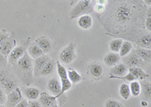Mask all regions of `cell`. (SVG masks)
Wrapping results in <instances>:
<instances>
[{
  "label": "cell",
  "instance_id": "6da1fadb",
  "mask_svg": "<svg viewBox=\"0 0 151 107\" xmlns=\"http://www.w3.org/2000/svg\"><path fill=\"white\" fill-rule=\"evenodd\" d=\"M15 73L24 85L29 86L33 78V60L27 54L24 55L16 63Z\"/></svg>",
  "mask_w": 151,
  "mask_h": 107
},
{
  "label": "cell",
  "instance_id": "7a4b0ae2",
  "mask_svg": "<svg viewBox=\"0 0 151 107\" xmlns=\"http://www.w3.org/2000/svg\"><path fill=\"white\" fill-rule=\"evenodd\" d=\"M134 18V9L126 3H121L114 11V19L120 25H125Z\"/></svg>",
  "mask_w": 151,
  "mask_h": 107
},
{
  "label": "cell",
  "instance_id": "3957f363",
  "mask_svg": "<svg viewBox=\"0 0 151 107\" xmlns=\"http://www.w3.org/2000/svg\"><path fill=\"white\" fill-rule=\"evenodd\" d=\"M90 0H81L73 7L70 12V19L73 20L86 14H89L94 11V5Z\"/></svg>",
  "mask_w": 151,
  "mask_h": 107
},
{
  "label": "cell",
  "instance_id": "277c9868",
  "mask_svg": "<svg viewBox=\"0 0 151 107\" xmlns=\"http://www.w3.org/2000/svg\"><path fill=\"white\" fill-rule=\"evenodd\" d=\"M76 45L75 43L70 42L60 51V54H59V58L62 63L70 64L73 61H75L76 58Z\"/></svg>",
  "mask_w": 151,
  "mask_h": 107
},
{
  "label": "cell",
  "instance_id": "5b68a950",
  "mask_svg": "<svg viewBox=\"0 0 151 107\" xmlns=\"http://www.w3.org/2000/svg\"><path fill=\"white\" fill-rule=\"evenodd\" d=\"M0 86L6 94L14 91L17 87V83L11 76L10 73L5 71L0 72Z\"/></svg>",
  "mask_w": 151,
  "mask_h": 107
},
{
  "label": "cell",
  "instance_id": "8992f818",
  "mask_svg": "<svg viewBox=\"0 0 151 107\" xmlns=\"http://www.w3.org/2000/svg\"><path fill=\"white\" fill-rule=\"evenodd\" d=\"M23 100V96L20 88L17 87L14 91H12L7 94L5 107H14Z\"/></svg>",
  "mask_w": 151,
  "mask_h": 107
},
{
  "label": "cell",
  "instance_id": "52a82bcc",
  "mask_svg": "<svg viewBox=\"0 0 151 107\" xmlns=\"http://www.w3.org/2000/svg\"><path fill=\"white\" fill-rule=\"evenodd\" d=\"M124 62L126 66H129L130 67H141V66H145L147 63L140 58L135 54V52L132 51L129 55L124 57Z\"/></svg>",
  "mask_w": 151,
  "mask_h": 107
},
{
  "label": "cell",
  "instance_id": "ba28073f",
  "mask_svg": "<svg viewBox=\"0 0 151 107\" xmlns=\"http://www.w3.org/2000/svg\"><path fill=\"white\" fill-rule=\"evenodd\" d=\"M26 49L24 46H17L15 47L12 52L8 56V61L12 65L16 64V63L24 55V54L26 53Z\"/></svg>",
  "mask_w": 151,
  "mask_h": 107
},
{
  "label": "cell",
  "instance_id": "9c48e42d",
  "mask_svg": "<svg viewBox=\"0 0 151 107\" xmlns=\"http://www.w3.org/2000/svg\"><path fill=\"white\" fill-rule=\"evenodd\" d=\"M16 43L17 42L15 39L10 36L0 46V54L8 57L12 51L16 47Z\"/></svg>",
  "mask_w": 151,
  "mask_h": 107
},
{
  "label": "cell",
  "instance_id": "30bf717a",
  "mask_svg": "<svg viewBox=\"0 0 151 107\" xmlns=\"http://www.w3.org/2000/svg\"><path fill=\"white\" fill-rule=\"evenodd\" d=\"M49 59V57L46 54H44L41 57L35 59L33 61V76L36 77L40 76L42 69Z\"/></svg>",
  "mask_w": 151,
  "mask_h": 107
},
{
  "label": "cell",
  "instance_id": "8fae6325",
  "mask_svg": "<svg viewBox=\"0 0 151 107\" xmlns=\"http://www.w3.org/2000/svg\"><path fill=\"white\" fill-rule=\"evenodd\" d=\"M36 44L40 47L43 53L48 54L52 50V42L46 36H40L36 39Z\"/></svg>",
  "mask_w": 151,
  "mask_h": 107
},
{
  "label": "cell",
  "instance_id": "7c38bea8",
  "mask_svg": "<svg viewBox=\"0 0 151 107\" xmlns=\"http://www.w3.org/2000/svg\"><path fill=\"white\" fill-rule=\"evenodd\" d=\"M39 102L41 104L42 107H49L55 103H58L57 98L52 94H49L47 92L40 93L39 97Z\"/></svg>",
  "mask_w": 151,
  "mask_h": 107
},
{
  "label": "cell",
  "instance_id": "4fadbf2b",
  "mask_svg": "<svg viewBox=\"0 0 151 107\" xmlns=\"http://www.w3.org/2000/svg\"><path fill=\"white\" fill-rule=\"evenodd\" d=\"M47 89H48L50 93H52L53 96H55L58 99V97L60 94V91H61L60 81H59L58 79H57L56 78L50 79L48 81V84H47Z\"/></svg>",
  "mask_w": 151,
  "mask_h": 107
},
{
  "label": "cell",
  "instance_id": "5bb4252c",
  "mask_svg": "<svg viewBox=\"0 0 151 107\" xmlns=\"http://www.w3.org/2000/svg\"><path fill=\"white\" fill-rule=\"evenodd\" d=\"M120 61L121 57L119 54L117 53H113V52H109L108 54H106L104 58V62L105 63V64L110 67L116 66V64L120 62Z\"/></svg>",
  "mask_w": 151,
  "mask_h": 107
},
{
  "label": "cell",
  "instance_id": "9a60e30c",
  "mask_svg": "<svg viewBox=\"0 0 151 107\" xmlns=\"http://www.w3.org/2000/svg\"><path fill=\"white\" fill-rule=\"evenodd\" d=\"M128 72L134 76L135 80H142L144 81L149 77V75L141 67H130L128 69Z\"/></svg>",
  "mask_w": 151,
  "mask_h": 107
},
{
  "label": "cell",
  "instance_id": "2e32d148",
  "mask_svg": "<svg viewBox=\"0 0 151 107\" xmlns=\"http://www.w3.org/2000/svg\"><path fill=\"white\" fill-rule=\"evenodd\" d=\"M55 69H56V62L54 61L53 59L50 58L48 62L45 63L44 67L42 68L39 76H50V75L53 74L54 72L55 71Z\"/></svg>",
  "mask_w": 151,
  "mask_h": 107
},
{
  "label": "cell",
  "instance_id": "e0dca14e",
  "mask_svg": "<svg viewBox=\"0 0 151 107\" xmlns=\"http://www.w3.org/2000/svg\"><path fill=\"white\" fill-rule=\"evenodd\" d=\"M128 68L122 63H119L116 66L111 67L110 76H122L128 73Z\"/></svg>",
  "mask_w": 151,
  "mask_h": 107
},
{
  "label": "cell",
  "instance_id": "ac0fdd59",
  "mask_svg": "<svg viewBox=\"0 0 151 107\" xmlns=\"http://www.w3.org/2000/svg\"><path fill=\"white\" fill-rule=\"evenodd\" d=\"M78 26L83 29H88L92 26L93 20L89 14H86L79 17L78 19Z\"/></svg>",
  "mask_w": 151,
  "mask_h": 107
},
{
  "label": "cell",
  "instance_id": "d6986e66",
  "mask_svg": "<svg viewBox=\"0 0 151 107\" xmlns=\"http://www.w3.org/2000/svg\"><path fill=\"white\" fill-rule=\"evenodd\" d=\"M88 73L94 78H100L101 77L104 73L103 66L98 63H93L88 66Z\"/></svg>",
  "mask_w": 151,
  "mask_h": 107
},
{
  "label": "cell",
  "instance_id": "ffe728a7",
  "mask_svg": "<svg viewBox=\"0 0 151 107\" xmlns=\"http://www.w3.org/2000/svg\"><path fill=\"white\" fill-rule=\"evenodd\" d=\"M134 52L140 58L144 61L145 63L148 64L150 63L151 61V51L150 49H145L138 48L136 50H134Z\"/></svg>",
  "mask_w": 151,
  "mask_h": 107
},
{
  "label": "cell",
  "instance_id": "44dd1931",
  "mask_svg": "<svg viewBox=\"0 0 151 107\" xmlns=\"http://www.w3.org/2000/svg\"><path fill=\"white\" fill-rule=\"evenodd\" d=\"M24 94L29 100H36L40 95V90L36 88H27L24 90Z\"/></svg>",
  "mask_w": 151,
  "mask_h": 107
},
{
  "label": "cell",
  "instance_id": "7402d4cb",
  "mask_svg": "<svg viewBox=\"0 0 151 107\" xmlns=\"http://www.w3.org/2000/svg\"><path fill=\"white\" fill-rule=\"evenodd\" d=\"M27 52L29 57L33 59V60H35V59L38 58V57H41V56L45 54L43 53L42 51L41 50V49L36 44H32L29 47V49H28Z\"/></svg>",
  "mask_w": 151,
  "mask_h": 107
},
{
  "label": "cell",
  "instance_id": "603a6c76",
  "mask_svg": "<svg viewBox=\"0 0 151 107\" xmlns=\"http://www.w3.org/2000/svg\"><path fill=\"white\" fill-rule=\"evenodd\" d=\"M132 49H133V45H132L130 41H123V43L121 46L119 54L121 57H125L129 55V54L132 51Z\"/></svg>",
  "mask_w": 151,
  "mask_h": 107
},
{
  "label": "cell",
  "instance_id": "cb8c5ba5",
  "mask_svg": "<svg viewBox=\"0 0 151 107\" xmlns=\"http://www.w3.org/2000/svg\"><path fill=\"white\" fill-rule=\"evenodd\" d=\"M67 77L72 84H77L83 80L81 75L74 69H70L67 71Z\"/></svg>",
  "mask_w": 151,
  "mask_h": 107
},
{
  "label": "cell",
  "instance_id": "d4e9b609",
  "mask_svg": "<svg viewBox=\"0 0 151 107\" xmlns=\"http://www.w3.org/2000/svg\"><path fill=\"white\" fill-rule=\"evenodd\" d=\"M137 43L141 46V49H150L151 45V36L150 34H147L143 36L138 39Z\"/></svg>",
  "mask_w": 151,
  "mask_h": 107
},
{
  "label": "cell",
  "instance_id": "484cf974",
  "mask_svg": "<svg viewBox=\"0 0 151 107\" xmlns=\"http://www.w3.org/2000/svg\"><path fill=\"white\" fill-rule=\"evenodd\" d=\"M130 88L131 95L134 96V97H138L141 93V84L138 81H133L130 83L129 85Z\"/></svg>",
  "mask_w": 151,
  "mask_h": 107
},
{
  "label": "cell",
  "instance_id": "4316f807",
  "mask_svg": "<svg viewBox=\"0 0 151 107\" xmlns=\"http://www.w3.org/2000/svg\"><path fill=\"white\" fill-rule=\"evenodd\" d=\"M123 41L121 39H115L110 42V49L111 52L119 54Z\"/></svg>",
  "mask_w": 151,
  "mask_h": 107
},
{
  "label": "cell",
  "instance_id": "83f0119b",
  "mask_svg": "<svg viewBox=\"0 0 151 107\" xmlns=\"http://www.w3.org/2000/svg\"><path fill=\"white\" fill-rule=\"evenodd\" d=\"M141 91L143 92L144 97L146 98V100H150L151 98V85L148 81H144L141 85Z\"/></svg>",
  "mask_w": 151,
  "mask_h": 107
},
{
  "label": "cell",
  "instance_id": "f1b7e54d",
  "mask_svg": "<svg viewBox=\"0 0 151 107\" xmlns=\"http://www.w3.org/2000/svg\"><path fill=\"white\" fill-rule=\"evenodd\" d=\"M60 84H61V91H60V93L58 95V98L62 96V95H64L65 92H67V91H69L72 88V83L68 79V77L67 78H60Z\"/></svg>",
  "mask_w": 151,
  "mask_h": 107
},
{
  "label": "cell",
  "instance_id": "f546056e",
  "mask_svg": "<svg viewBox=\"0 0 151 107\" xmlns=\"http://www.w3.org/2000/svg\"><path fill=\"white\" fill-rule=\"evenodd\" d=\"M119 94L121 97L124 99V100H128L131 96L130 88H129V85L126 83H123L119 87Z\"/></svg>",
  "mask_w": 151,
  "mask_h": 107
},
{
  "label": "cell",
  "instance_id": "4dcf8cb0",
  "mask_svg": "<svg viewBox=\"0 0 151 107\" xmlns=\"http://www.w3.org/2000/svg\"><path fill=\"white\" fill-rule=\"evenodd\" d=\"M56 67H57V72L60 78H67V70L64 65H62L59 61L56 62Z\"/></svg>",
  "mask_w": 151,
  "mask_h": 107
},
{
  "label": "cell",
  "instance_id": "1f68e13d",
  "mask_svg": "<svg viewBox=\"0 0 151 107\" xmlns=\"http://www.w3.org/2000/svg\"><path fill=\"white\" fill-rule=\"evenodd\" d=\"M110 78H115V79H121L124 80L125 81L127 82H132L133 81H135V78H134V76H132L130 73H128L122 76H110Z\"/></svg>",
  "mask_w": 151,
  "mask_h": 107
},
{
  "label": "cell",
  "instance_id": "d6a6232c",
  "mask_svg": "<svg viewBox=\"0 0 151 107\" xmlns=\"http://www.w3.org/2000/svg\"><path fill=\"white\" fill-rule=\"evenodd\" d=\"M105 107H124V106L118 100L109 99L105 103Z\"/></svg>",
  "mask_w": 151,
  "mask_h": 107
},
{
  "label": "cell",
  "instance_id": "836d02e7",
  "mask_svg": "<svg viewBox=\"0 0 151 107\" xmlns=\"http://www.w3.org/2000/svg\"><path fill=\"white\" fill-rule=\"evenodd\" d=\"M9 36H10V34L8 32L5 31V30L0 31V46Z\"/></svg>",
  "mask_w": 151,
  "mask_h": 107
},
{
  "label": "cell",
  "instance_id": "e575fe53",
  "mask_svg": "<svg viewBox=\"0 0 151 107\" xmlns=\"http://www.w3.org/2000/svg\"><path fill=\"white\" fill-rule=\"evenodd\" d=\"M150 9H149L147 12V15L146 17V21H145V27L147 29L148 31L150 32L151 30V22H150Z\"/></svg>",
  "mask_w": 151,
  "mask_h": 107
},
{
  "label": "cell",
  "instance_id": "d590c367",
  "mask_svg": "<svg viewBox=\"0 0 151 107\" xmlns=\"http://www.w3.org/2000/svg\"><path fill=\"white\" fill-rule=\"evenodd\" d=\"M6 97L7 94L5 93L1 86H0V105H4L6 102Z\"/></svg>",
  "mask_w": 151,
  "mask_h": 107
},
{
  "label": "cell",
  "instance_id": "8d00e7d4",
  "mask_svg": "<svg viewBox=\"0 0 151 107\" xmlns=\"http://www.w3.org/2000/svg\"><path fill=\"white\" fill-rule=\"evenodd\" d=\"M8 57L0 54V67H3L8 64Z\"/></svg>",
  "mask_w": 151,
  "mask_h": 107
},
{
  "label": "cell",
  "instance_id": "74e56055",
  "mask_svg": "<svg viewBox=\"0 0 151 107\" xmlns=\"http://www.w3.org/2000/svg\"><path fill=\"white\" fill-rule=\"evenodd\" d=\"M28 106L29 107H42L38 100H29L28 101Z\"/></svg>",
  "mask_w": 151,
  "mask_h": 107
},
{
  "label": "cell",
  "instance_id": "f35d334b",
  "mask_svg": "<svg viewBox=\"0 0 151 107\" xmlns=\"http://www.w3.org/2000/svg\"><path fill=\"white\" fill-rule=\"evenodd\" d=\"M94 11H96L97 12L101 13L105 10V6L104 5H99V4H96L95 5H94Z\"/></svg>",
  "mask_w": 151,
  "mask_h": 107
},
{
  "label": "cell",
  "instance_id": "ab89813d",
  "mask_svg": "<svg viewBox=\"0 0 151 107\" xmlns=\"http://www.w3.org/2000/svg\"><path fill=\"white\" fill-rule=\"evenodd\" d=\"M28 106V101L25 99H23L21 102L19 103L17 105H16L14 107H27Z\"/></svg>",
  "mask_w": 151,
  "mask_h": 107
},
{
  "label": "cell",
  "instance_id": "60d3db41",
  "mask_svg": "<svg viewBox=\"0 0 151 107\" xmlns=\"http://www.w3.org/2000/svg\"><path fill=\"white\" fill-rule=\"evenodd\" d=\"M97 4H99V5H106V3H107V1H106V0H100V1H97Z\"/></svg>",
  "mask_w": 151,
  "mask_h": 107
},
{
  "label": "cell",
  "instance_id": "b9f144b4",
  "mask_svg": "<svg viewBox=\"0 0 151 107\" xmlns=\"http://www.w3.org/2000/svg\"><path fill=\"white\" fill-rule=\"evenodd\" d=\"M141 106L143 107H147L148 106V102L147 101V100H142L141 103Z\"/></svg>",
  "mask_w": 151,
  "mask_h": 107
},
{
  "label": "cell",
  "instance_id": "7bdbcfd3",
  "mask_svg": "<svg viewBox=\"0 0 151 107\" xmlns=\"http://www.w3.org/2000/svg\"><path fill=\"white\" fill-rule=\"evenodd\" d=\"M144 3H147L146 5H150V3L151 2L150 1H147V0H145V1H144Z\"/></svg>",
  "mask_w": 151,
  "mask_h": 107
},
{
  "label": "cell",
  "instance_id": "ee69618b",
  "mask_svg": "<svg viewBox=\"0 0 151 107\" xmlns=\"http://www.w3.org/2000/svg\"><path fill=\"white\" fill-rule=\"evenodd\" d=\"M49 107H59V106H58V103H55V104H54V105L51 106H49Z\"/></svg>",
  "mask_w": 151,
  "mask_h": 107
},
{
  "label": "cell",
  "instance_id": "f6af8a7d",
  "mask_svg": "<svg viewBox=\"0 0 151 107\" xmlns=\"http://www.w3.org/2000/svg\"><path fill=\"white\" fill-rule=\"evenodd\" d=\"M0 107H5V106H4V105H0Z\"/></svg>",
  "mask_w": 151,
  "mask_h": 107
},
{
  "label": "cell",
  "instance_id": "bcb514c9",
  "mask_svg": "<svg viewBox=\"0 0 151 107\" xmlns=\"http://www.w3.org/2000/svg\"><path fill=\"white\" fill-rule=\"evenodd\" d=\"M27 107H29V106H27Z\"/></svg>",
  "mask_w": 151,
  "mask_h": 107
}]
</instances>
